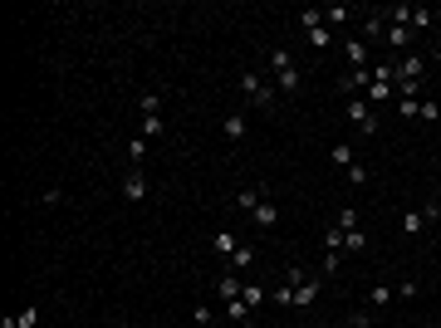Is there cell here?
Returning <instances> with one entry per match:
<instances>
[{"instance_id":"44dd1931","label":"cell","mask_w":441,"mask_h":328,"mask_svg":"<svg viewBox=\"0 0 441 328\" xmlns=\"http://www.w3.org/2000/svg\"><path fill=\"white\" fill-rule=\"evenodd\" d=\"M5 328H39V309H20L15 319H5Z\"/></svg>"},{"instance_id":"1f68e13d","label":"cell","mask_w":441,"mask_h":328,"mask_svg":"<svg viewBox=\"0 0 441 328\" xmlns=\"http://www.w3.org/2000/svg\"><path fill=\"white\" fill-rule=\"evenodd\" d=\"M333 225H343V230H353V225H358V211H353V206H338V220H333Z\"/></svg>"},{"instance_id":"6da1fadb","label":"cell","mask_w":441,"mask_h":328,"mask_svg":"<svg viewBox=\"0 0 441 328\" xmlns=\"http://www.w3.org/2000/svg\"><path fill=\"white\" fill-rule=\"evenodd\" d=\"M270 79H275V89H280L285 99H294V94L304 89V74H299V64H294L290 49H270Z\"/></svg>"},{"instance_id":"4316f807","label":"cell","mask_w":441,"mask_h":328,"mask_svg":"<svg viewBox=\"0 0 441 328\" xmlns=\"http://www.w3.org/2000/svg\"><path fill=\"white\" fill-rule=\"evenodd\" d=\"M240 299H245L250 309H260V304L270 299V289H260V284H245V294H240Z\"/></svg>"},{"instance_id":"f546056e","label":"cell","mask_w":441,"mask_h":328,"mask_svg":"<svg viewBox=\"0 0 441 328\" xmlns=\"http://www.w3.org/2000/svg\"><path fill=\"white\" fill-rule=\"evenodd\" d=\"M162 132V113H152V118H142V132L137 137H157Z\"/></svg>"},{"instance_id":"30bf717a","label":"cell","mask_w":441,"mask_h":328,"mask_svg":"<svg viewBox=\"0 0 441 328\" xmlns=\"http://www.w3.org/2000/svg\"><path fill=\"white\" fill-rule=\"evenodd\" d=\"M250 220H255L260 230H275V225H280V206H275V196H265V201L250 211Z\"/></svg>"},{"instance_id":"7402d4cb","label":"cell","mask_w":441,"mask_h":328,"mask_svg":"<svg viewBox=\"0 0 441 328\" xmlns=\"http://www.w3.org/2000/svg\"><path fill=\"white\" fill-rule=\"evenodd\" d=\"M329 157L338 162V167H343V172H348V167L358 162V157H353V142H333V152H329Z\"/></svg>"},{"instance_id":"d590c367","label":"cell","mask_w":441,"mask_h":328,"mask_svg":"<svg viewBox=\"0 0 441 328\" xmlns=\"http://www.w3.org/2000/svg\"><path fill=\"white\" fill-rule=\"evenodd\" d=\"M437 201H441V187H437Z\"/></svg>"},{"instance_id":"5b68a950","label":"cell","mask_w":441,"mask_h":328,"mask_svg":"<svg viewBox=\"0 0 441 328\" xmlns=\"http://www.w3.org/2000/svg\"><path fill=\"white\" fill-rule=\"evenodd\" d=\"M299 25H304V34H309L314 49H329L333 44V30L324 25V10H299Z\"/></svg>"},{"instance_id":"d6a6232c","label":"cell","mask_w":441,"mask_h":328,"mask_svg":"<svg viewBox=\"0 0 441 328\" xmlns=\"http://www.w3.org/2000/svg\"><path fill=\"white\" fill-rule=\"evenodd\" d=\"M417 108H422V99H397V113H402V118H417Z\"/></svg>"},{"instance_id":"8992f818","label":"cell","mask_w":441,"mask_h":328,"mask_svg":"<svg viewBox=\"0 0 441 328\" xmlns=\"http://www.w3.org/2000/svg\"><path fill=\"white\" fill-rule=\"evenodd\" d=\"M392 69H397L392 84H427V59H422V54H397Z\"/></svg>"},{"instance_id":"ac0fdd59","label":"cell","mask_w":441,"mask_h":328,"mask_svg":"<svg viewBox=\"0 0 441 328\" xmlns=\"http://www.w3.org/2000/svg\"><path fill=\"white\" fill-rule=\"evenodd\" d=\"M225 265H230V270H235V275H245V270H250V265H255V250H250V245H240V250H235V255H230V260H225Z\"/></svg>"},{"instance_id":"ffe728a7","label":"cell","mask_w":441,"mask_h":328,"mask_svg":"<svg viewBox=\"0 0 441 328\" xmlns=\"http://www.w3.org/2000/svg\"><path fill=\"white\" fill-rule=\"evenodd\" d=\"M324 255H343V225H329V230H324Z\"/></svg>"},{"instance_id":"e0dca14e","label":"cell","mask_w":441,"mask_h":328,"mask_svg":"<svg viewBox=\"0 0 441 328\" xmlns=\"http://www.w3.org/2000/svg\"><path fill=\"white\" fill-rule=\"evenodd\" d=\"M220 132H225V142H240V137H245V118H240V113H225Z\"/></svg>"},{"instance_id":"603a6c76","label":"cell","mask_w":441,"mask_h":328,"mask_svg":"<svg viewBox=\"0 0 441 328\" xmlns=\"http://www.w3.org/2000/svg\"><path fill=\"white\" fill-rule=\"evenodd\" d=\"M348 20H353L348 5H329V10H324V25H348Z\"/></svg>"},{"instance_id":"484cf974","label":"cell","mask_w":441,"mask_h":328,"mask_svg":"<svg viewBox=\"0 0 441 328\" xmlns=\"http://www.w3.org/2000/svg\"><path fill=\"white\" fill-rule=\"evenodd\" d=\"M343 250H368V235L353 225V230H343Z\"/></svg>"},{"instance_id":"9c48e42d","label":"cell","mask_w":441,"mask_h":328,"mask_svg":"<svg viewBox=\"0 0 441 328\" xmlns=\"http://www.w3.org/2000/svg\"><path fill=\"white\" fill-rule=\"evenodd\" d=\"M240 294H245V279H240L235 270H225V275L216 279V299L220 304H230V299H240Z\"/></svg>"},{"instance_id":"836d02e7","label":"cell","mask_w":441,"mask_h":328,"mask_svg":"<svg viewBox=\"0 0 441 328\" xmlns=\"http://www.w3.org/2000/svg\"><path fill=\"white\" fill-rule=\"evenodd\" d=\"M338 328H373V319H368V314H348Z\"/></svg>"},{"instance_id":"f1b7e54d","label":"cell","mask_w":441,"mask_h":328,"mask_svg":"<svg viewBox=\"0 0 441 328\" xmlns=\"http://www.w3.org/2000/svg\"><path fill=\"white\" fill-rule=\"evenodd\" d=\"M417 118H422V122H437V118H441V103H437V99H422Z\"/></svg>"},{"instance_id":"8fae6325","label":"cell","mask_w":441,"mask_h":328,"mask_svg":"<svg viewBox=\"0 0 441 328\" xmlns=\"http://www.w3.org/2000/svg\"><path fill=\"white\" fill-rule=\"evenodd\" d=\"M123 196H128V201H142V196H147V177H142L137 167H128V177H123Z\"/></svg>"},{"instance_id":"9a60e30c","label":"cell","mask_w":441,"mask_h":328,"mask_svg":"<svg viewBox=\"0 0 441 328\" xmlns=\"http://www.w3.org/2000/svg\"><path fill=\"white\" fill-rule=\"evenodd\" d=\"M427 225H432V220H427L422 206H417V211H402V235H422Z\"/></svg>"},{"instance_id":"7c38bea8","label":"cell","mask_w":441,"mask_h":328,"mask_svg":"<svg viewBox=\"0 0 441 328\" xmlns=\"http://www.w3.org/2000/svg\"><path fill=\"white\" fill-rule=\"evenodd\" d=\"M265 196H270V187H240V191H235V206H240V211L250 216V211H255V206H260Z\"/></svg>"},{"instance_id":"83f0119b","label":"cell","mask_w":441,"mask_h":328,"mask_svg":"<svg viewBox=\"0 0 441 328\" xmlns=\"http://www.w3.org/2000/svg\"><path fill=\"white\" fill-rule=\"evenodd\" d=\"M368 304H373V309H387V304H392V289H387V284L368 289Z\"/></svg>"},{"instance_id":"d4e9b609","label":"cell","mask_w":441,"mask_h":328,"mask_svg":"<svg viewBox=\"0 0 441 328\" xmlns=\"http://www.w3.org/2000/svg\"><path fill=\"white\" fill-rule=\"evenodd\" d=\"M142 157H147V137H132V142H128V162L142 167Z\"/></svg>"},{"instance_id":"8d00e7d4","label":"cell","mask_w":441,"mask_h":328,"mask_svg":"<svg viewBox=\"0 0 441 328\" xmlns=\"http://www.w3.org/2000/svg\"><path fill=\"white\" fill-rule=\"evenodd\" d=\"M206 328H216V324H206Z\"/></svg>"},{"instance_id":"4fadbf2b","label":"cell","mask_w":441,"mask_h":328,"mask_svg":"<svg viewBox=\"0 0 441 328\" xmlns=\"http://www.w3.org/2000/svg\"><path fill=\"white\" fill-rule=\"evenodd\" d=\"M343 59H348V69H368V44L363 39H343Z\"/></svg>"},{"instance_id":"ba28073f","label":"cell","mask_w":441,"mask_h":328,"mask_svg":"<svg viewBox=\"0 0 441 328\" xmlns=\"http://www.w3.org/2000/svg\"><path fill=\"white\" fill-rule=\"evenodd\" d=\"M338 89H343V94H368V89H373V64H368V69H348V74L338 79Z\"/></svg>"},{"instance_id":"4dcf8cb0","label":"cell","mask_w":441,"mask_h":328,"mask_svg":"<svg viewBox=\"0 0 441 328\" xmlns=\"http://www.w3.org/2000/svg\"><path fill=\"white\" fill-rule=\"evenodd\" d=\"M343 177H348V187H363V182H368V167H363V162H353Z\"/></svg>"},{"instance_id":"277c9868","label":"cell","mask_w":441,"mask_h":328,"mask_svg":"<svg viewBox=\"0 0 441 328\" xmlns=\"http://www.w3.org/2000/svg\"><path fill=\"white\" fill-rule=\"evenodd\" d=\"M343 118H348L363 137H373V132H378V108H373L368 99H348V103H343Z\"/></svg>"},{"instance_id":"5bb4252c","label":"cell","mask_w":441,"mask_h":328,"mask_svg":"<svg viewBox=\"0 0 441 328\" xmlns=\"http://www.w3.org/2000/svg\"><path fill=\"white\" fill-rule=\"evenodd\" d=\"M363 99H368L373 108H378V103H392V99H397V94H392V79H378V74H373V89H368Z\"/></svg>"},{"instance_id":"3957f363","label":"cell","mask_w":441,"mask_h":328,"mask_svg":"<svg viewBox=\"0 0 441 328\" xmlns=\"http://www.w3.org/2000/svg\"><path fill=\"white\" fill-rule=\"evenodd\" d=\"M285 284L294 289V309H309V304L319 299V289H324V275H309V270L290 265V270H285Z\"/></svg>"},{"instance_id":"e575fe53","label":"cell","mask_w":441,"mask_h":328,"mask_svg":"<svg viewBox=\"0 0 441 328\" xmlns=\"http://www.w3.org/2000/svg\"><path fill=\"white\" fill-rule=\"evenodd\" d=\"M392 294H402V299H417V294H422V284H412V279H402V289H392Z\"/></svg>"},{"instance_id":"d6986e66","label":"cell","mask_w":441,"mask_h":328,"mask_svg":"<svg viewBox=\"0 0 441 328\" xmlns=\"http://www.w3.org/2000/svg\"><path fill=\"white\" fill-rule=\"evenodd\" d=\"M250 314H255V309H250L245 299H230V304H225V319H230V324H250Z\"/></svg>"},{"instance_id":"52a82bcc","label":"cell","mask_w":441,"mask_h":328,"mask_svg":"<svg viewBox=\"0 0 441 328\" xmlns=\"http://www.w3.org/2000/svg\"><path fill=\"white\" fill-rule=\"evenodd\" d=\"M387 49H397V54H412V44H417V30L412 25H402V20H387Z\"/></svg>"},{"instance_id":"2e32d148","label":"cell","mask_w":441,"mask_h":328,"mask_svg":"<svg viewBox=\"0 0 441 328\" xmlns=\"http://www.w3.org/2000/svg\"><path fill=\"white\" fill-rule=\"evenodd\" d=\"M211 250H216L220 260H230V255H235V250H240V240H235V235H230V230H216V235H211Z\"/></svg>"},{"instance_id":"cb8c5ba5","label":"cell","mask_w":441,"mask_h":328,"mask_svg":"<svg viewBox=\"0 0 441 328\" xmlns=\"http://www.w3.org/2000/svg\"><path fill=\"white\" fill-rule=\"evenodd\" d=\"M137 108H142V118L162 113V94H137Z\"/></svg>"},{"instance_id":"7a4b0ae2","label":"cell","mask_w":441,"mask_h":328,"mask_svg":"<svg viewBox=\"0 0 441 328\" xmlns=\"http://www.w3.org/2000/svg\"><path fill=\"white\" fill-rule=\"evenodd\" d=\"M240 94H245V103L250 108H260V113H270L275 108V79H265L260 69H240Z\"/></svg>"}]
</instances>
